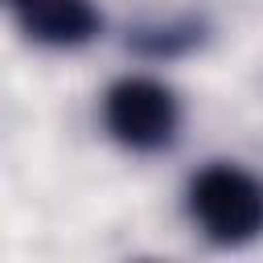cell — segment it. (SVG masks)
<instances>
[{
    "label": "cell",
    "mask_w": 263,
    "mask_h": 263,
    "mask_svg": "<svg viewBox=\"0 0 263 263\" xmlns=\"http://www.w3.org/2000/svg\"><path fill=\"white\" fill-rule=\"evenodd\" d=\"M21 29L41 45H82L99 33V8L90 0H12Z\"/></svg>",
    "instance_id": "obj_3"
},
{
    "label": "cell",
    "mask_w": 263,
    "mask_h": 263,
    "mask_svg": "<svg viewBox=\"0 0 263 263\" xmlns=\"http://www.w3.org/2000/svg\"><path fill=\"white\" fill-rule=\"evenodd\" d=\"M197 41H201V29H197L193 21H185V25H164V29H140V33L132 37V45L144 49V53H152V58L185 53V49L197 45Z\"/></svg>",
    "instance_id": "obj_4"
},
{
    "label": "cell",
    "mask_w": 263,
    "mask_h": 263,
    "mask_svg": "<svg viewBox=\"0 0 263 263\" xmlns=\"http://www.w3.org/2000/svg\"><path fill=\"white\" fill-rule=\"evenodd\" d=\"M189 210L214 242L238 247L263 234V181L238 164H210L189 185Z\"/></svg>",
    "instance_id": "obj_1"
},
{
    "label": "cell",
    "mask_w": 263,
    "mask_h": 263,
    "mask_svg": "<svg viewBox=\"0 0 263 263\" xmlns=\"http://www.w3.org/2000/svg\"><path fill=\"white\" fill-rule=\"evenodd\" d=\"M103 119L119 144L136 152H156L177 136L181 111L168 86L152 78H119L103 99Z\"/></svg>",
    "instance_id": "obj_2"
}]
</instances>
